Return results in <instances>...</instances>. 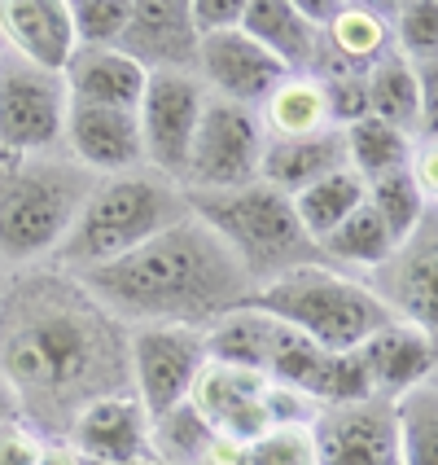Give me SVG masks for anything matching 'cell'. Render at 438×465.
Returning <instances> with one entry per match:
<instances>
[{
    "label": "cell",
    "instance_id": "obj_1",
    "mask_svg": "<svg viewBox=\"0 0 438 465\" xmlns=\"http://www.w3.org/2000/svg\"><path fill=\"white\" fill-rule=\"evenodd\" d=\"M0 382L23 426L44 443H66L88 404L131 395V330L53 263L9 272L0 285Z\"/></svg>",
    "mask_w": 438,
    "mask_h": 465
},
{
    "label": "cell",
    "instance_id": "obj_2",
    "mask_svg": "<svg viewBox=\"0 0 438 465\" xmlns=\"http://www.w3.org/2000/svg\"><path fill=\"white\" fill-rule=\"evenodd\" d=\"M71 277L128 330L180 325L207 334L219 316L255 299V285L241 263L198 215L150 237L131 255Z\"/></svg>",
    "mask_w": 438,
    "mask_h": 465
},
{
    "label": "cell",
    "instance_id": "obj_3",
    "mask_svg": "<svg viewBox=\"0 0 438 465\" xmlns=\"http://www.w3.org/2000/svg\"><path fill=\"white\" fill-rule=\"evenodd\" d=\"M92 189L97 176L66 150L0 154V268L23 272L57 255Z\"/></svg>",
    "mask_w": 438,
    "mask_h": 465
},
{
    "label": "cell",
    "instance_id": "obj_4",
    "mask_svg": "<svg viewBox=\"0 0 438 465\" xmlns=\"http://www.w3.org/2000/svg\"><path fill=\"white\" fill-rule=\"evenodd\" d=\"M193 211L184 203L180 184L150 172V167L97 181V189L88 193V203L79 207L66 242L57 246L53 268L88 272V268L114 263V259L131 255L136 246H145L150 237L167 232L171 224H180Z\"/></svg>",
    "mask_w": 438,
    "mask_h": 465
},
{
    "label": "cell",
    "instance_id": "obj_5",
    "mask_svg": "<svg viewBox=\"0 0 438 465\" xmlns=\"http://www.w3.org/2000/svg\"><path fill=\"white\" fill-rule=\"evenodd\" d=\"M184 203L229 246L255 290L281 282L298 268H320L325 263L320 246L298 224L294 203L277 189H268V184L255 181L246 189H232V193H193V189H184Z\"/></svg>",
    "mask_w": 438,
    "mask_h": 465
},
{
    "label": "cell",
    "instance_id": "obj_6",
    "mask_svg": "<svg viewBox=\"0 0 438 465\" xmlns=\"http://www.w3.org/2000/svg\"><path fill=\"white\" fill-rule=\"evenodd\" d=\"M255 308L277 316L298 338H307L325 351H355L364 338L386 330L390 308L364 282H351L329 263L320 268H298L281 282L255 290Z\"/></svg>",
    "mask_w": 438,
    "mask_h": 465
},
{
    "label": "cell",
    "instance_id": "obj_7",
    "mask_svg": "<svg viewBox=\"0 0 438 465\" xmlns=\"http://www.w3.org/2000/svg\"><path fill=\"white\" fill-rule=\"evenodd\" d=\"M263 141H268V132L258 124V110H246V105H232L224 97L207 93L193 145H189V158H184L180 189L232 193V189L255 184Z\"/></svg>",
    "mask_w": 438,
    "mask_h": 465
},
{
    "label": "cell",
    "instance_id": "obj_8",
    "mask_svg": "<svg viewBox=\"0 0 438 465\" xmlns=\"http://www.w3.org/2000/svg\"><path fill=\"white\" fill-rule=\"evenodd\" d=\"M66 84L0 49V154H57L66 132Z\"/></svg>",
    "mask_w": 438,
    "mask_h": 465
},
{
    "label": "cell",
    "instance_id": "obj_9",
    "mask_svg": "<svg viewBox=\"0 0 438 465\" xmlns=\"http://www.w3.org/2000/svg\"><path fill=\"white\" fill-rule=\"evenodd\" d=\"M202 105H207V88L198 75L145 79V97L136 105V128H141V154H145L150 172L180 184Z\"/></svg>",
    "mask_w": 438,
    "mask_h": 465
},
{
    "label": "cell",
    "instance_id": "obj_10",
    "mask_svg": "<svg viewBox=\"0 0 438 465\" xmlns=\"http://www.w3.org/2000/svg\"><path fill=\"white\" fill-rule=\"evenodd\" d=\"M202 364H207V347L198 330H180V325L131 330V395L150 421L189 400Z\"/></svg>",
    "mask_w": 438,
    "mask_h": 465
},
{
    "label": "cell",
    "instance_id": "obj_11",
    "mask_svg": "<svg viewBox=\"0 0 438 465\" xmlns=\"http://www.w3.org/2000/svg\"><path fill=\"white\" fill-rule=\"evenodd\" d=\"M316 465H404L399 461V426L390 400L334 404L311 417Z\"/></svg>",
    "mask_w": 438,
    "mask_h": 465
},
{
    "label": "cell",
    "instance_id": "obj_12",
    "mask_svg": "<svg viewBox=\"0 0 438 465\" xmlns=\"http://www.w3.org/2000/svg\"><path fill=\"white\" fill-rule=\"evenodd\" d=\"M198 45L202 35L189 18V0H131L114 49L145 75H198Z\"/></svg>",
    "mask_w": 438,
    "mask_h": 465
},
{
    "label": "cell",
    "instance_id": "obj_13",
    "mask_svg": "<svg viewBox=\"0 0 438 465\" xmlns=\"http://www.w3.org/2000/svg\"><path fill=\"white\" fill-rule=\"evenodd\" d=\"M268 378L263 373H246V369H229V364L207 361L193 378L189 404L193 413L210 426L215 440L229 443H255L258 435L272 430L268 417Z\"/></svg>",
    "mask_w": 438,
    "mask_h": 465
},
{
    "label": "cell",
    "instance_id": "obj_14",
    "mask_svg": "<svg viewBox=\"0 0 438 465\" xmlns=\"http://www.w3.org/2000/svg\"><path fill=\"white\" fill-rule=\"evenodd\" d=\"M434 268H438V237H434V211H430L416 224L413 237L399 242L382 268H373V285L368 290L386 303L394 321L434 334Z\"/></svg>",
    "mask_w": 438,
    "mask_h": 465
},
{
    "label": "cell",
    "instance_id": "obj_15",
    "mask_svg": "<svg viewBox=\"0 0 438 465\" xmlns=\"http://www.w3.org/2000/svg\"><path fill=\"white\" fill-rule=\"evenodd\" d=\"M268 382L294 391L311 400L316 409H334V404H360V400H373V387H368V373L355 351H325L307 338H294L285 347Z\"/></svg>",
    "mask_w": 438,
    "mask_h": 465
},
{
    "label": "cell",
    "instance_id": "obj_16",
    "mask_svg": "<svg viewBox=\"0 0 438 465\" xmlns=\"http://www.w3.org/2000/svg\"><path fill=\"white\" fill-rule=\"evenodd\" d=\"M62 150L75 158L83 172H92L97 181L128 176V172H141V167H145L136 110L71 105V110H66V132H62Z\"/></svg>",
    "mask_w": 438,
    "mask_h": 465
},
{
    "label": "cell",
    "instance_id": "obj_17",
    "mask_svg": "<svg viewBox=\"0 0 438 465\" xmlns=\"http://www.w3.org/2000/svg\"><path fill=\"white\" fill-rule=\"evenodd\" d=\"M198 79H202V88L210 97L258 110L268 102V93L285 79V71L281 62H272L250 35L219 31V35H202V45H198Z\"/></svg>",
    "mask_w": 438,
    "mask_h": 465
},
{
    "label": "cell",
    "instance_id": "obj_18",
    "mask_svg": "<svg viewBox=\"0 0 438 465\" xmlns=\"http://www.w3.org/2000/svg\"><path fill=\"white\" fill-rule=\"evenodd\" d=\"M364 105L368 119H382L408 136L425 128V141H434V66L416 71L408 57L390 49L364 71Z\"/></svg>",
    "mask_w": 438,
    "mask_h": 465
},
{
    "label": "cell",
    "instance_id": "obj_19",
    "mask_svg": "<svg viewBox=\"0 0 438 465\" xmlns=\"http://www.w3.org/2000/svg\"><path fill=\"white\" fill-rule=\"evenodd\" d=\"M66 448L83 461H154L150 417L136 395H110L88 404L66 430Z\"/></svg>",
    "mask_w": 438,
    "mask_h": 465
},
{
    "label": "cell",
    "instance_id": "obj_20",
    "mask_svg": "<svg viewBox=\"0 0 438 465\" xmlns=\"http://www.w3.org/2000/svg\"><path fill=\"white\" fill-rule=\"evenodd\" d=\"M364 373H368V387L377 400H399L404 391L421 387V382H434V334L404 325V321H390L386 330H377L373 338H364L355 347Z\"/></svg>",
    "mask_w": 438,
    "mask_h": 465
},
{
    "label": "cell",
    "instance_id": "obj_21",
    "mask_svg": "<svg viewBox=\"0 0 438 465\" xmlns=\"http://www.w3.org/2000/svg\"><path fill=\"white\" fill-rule=\"evenodd\" d=\"M0 49L18 53L23 62L53 75H62L71 53L79 49L66 0H0Z\"/></svg>",
    "mask_w": 438,
    "mask_h": 465
},
{
    "label": "cell",
    "instance_id": "obj_22",
    "mask_svg": "<svg viewBox=\"0 0 438 465\" xmlns=\"http://www.w3.org/2000/svg\"><path fill=\"white\" fill-rule=\"evenodd\" d=\"M237 31L250 35L272 62H281L285 75H316V66L325 57L320 26L307 23L294 0H246Z\"/></svg>",
    "mask_w": 438,
    "mask_h": 465
},
{
    "label": "cell",
    "instance_id": "obj_23",
    "mask_svg": "<svg viewBox=\"0 0 438 465\" xmlns=\"http://www.w3.org/2000/svg\"><path fill=\"white\" fill-rule=\"evenodd\" d=\"M342 167H346L342 128L307 132V136H268L258 154V184L294 198L307 184L325 181L329 172H342Z\"/></svg>",
    "mask_w": 438,
    "mask_h": 465
},
{
    "label": "cell",
    "instance_id": "obj_24",
    "mask_svg": "<svg viewBox=\"0 0 438 465\" xmlns=\"http://www.w3.org/2000/svg\"><path fill=\"white\" fill-rule=\"evenodd\" d=\"M294 338L298 334H294L289 325H281L277 316H268V312L255 308V303H246V308L219 316L207 334H202V347H207V361L268 378L277 356H281Z\"/></svg>",
    "mask_w": 438,
    "mask_h": 465
},
{
    "label": "cell",
    "instance_id": "obj_25",
    "mask_svg": "<svg viewBox=\"0 0 438 465\" xmlns=\"http://www.w3.org/2000/svg\"><path fill=\"white\" fill-rule=\"evenodd\" d=\"M145 71L119 49H75L62 84L71 105H102V110H136L145 97Z\"/></svg>",
    "mask_w": 438,
    "mask_h": 465
},
{
    "label": "cell",
    "instance_id": "obj_26",
    "mask_svg": "<svg viewBox=\"0 0 438 465\" xmlns=\"http://www.w3.org/2000/svg\"><path fill=\"white\" fill-rule=\"evenodd\" d=\"M258 124L268 136H307V132L329 128L325 110V88L316 75H285L268 102L258 105Z\"/></svg>",
    "mask_w": 438,
    "mask_h": 465
},
{
    "label": "cell",
    "instance_id": "obj_27",
    "mask_svg": "<svg viewBox=\"0 0 438 465\" xmlns=\"http://www.w3.org/2000/svg\"><path fill=\"white\" fill-rule=\"evenodd\" d=\"M364 181L351 172V167H342V172H329L325 181L307 184L303 193H294L289 203H294V215H298V224L307 229V237L320 246V237H329V232L342 224V220H351L355 211L364 207Z\"/></svg>",
    "mask_w": 438,
    "mask_h": 465
},
{
    "label": "cell",
    "instance_id": "obj_28",
    "mask_svg": "<svg viewBox=\"0 0 438 465\" xmlns=\"http://www.w3.org/2000/svg\"><path fill=\"white\" fill-rule=\"evenodd\" d=\"M342 141H346V167L364 184L377 181V176H390V172H404L416 150L408 132L390 128L382 119H368V114L355 119L351 128H342Z\"/></svg>",
    "mask_w": 438,
    "mask_h": 465
},
{
    "label": "cell",
    "instance_id": "obj_29",
    "mask_svg": "<svg viewBox=\"0 0 438 465\" xmlns=\"http://www.w3.org/2000/svg\"><path fill=\"white\" fill-rule=\"evenodd\" d=\"M368 193H364V203L373 207V215L382 220V229L390 232V242L399 246V242H408L416 232V224L434 211V203L421 193V184L413 181V172L404 167V172H390V176H377V181L364 184Z\"/></svg>",
    "mask_w": 438,
    "mask_h": 465
},
{
    "label": "cell",
    "instance_id": "obj_30",
    "mask_svg": "<svg viewBox=\"0 0 438 465\" xmlns=\"http://www.w3.org/2000/svg\"><path fill=\"white\" fill-rule=\"evenodd\" d=\"M390 404H394V426H399V461L438 465V387L421 382Z\"/></svg>",
    "mask_w": 438,
    "mask_h": 465
},
{
    "label": "cell",
    "instance_id": "obj_31",
    "mask_svg": "<svg viewBox=\"0 0 438 465\" xmlns=\"http://www.w3.org/2000/svg\"><path fill=\"white\" fill-rule=\"evenodd\" d=\"M394 251V242H390V232L382 229V220L373 215V207L364 203L351 220H342L329 237H320V255L329 268H351V263H360V268H382L386 255Z\"/></svg>",
    "mask_w": 438,
    "mask_h": 465
},
{
    "label": "cell",
    "instance_id": "obj_32",
    "mask_svg": "<svg viewBox=\"0 0 438 465\" xmlns=\"http://www.w3.org/2000/svg\"><path fill=\"white\" fill-rule=\"evenodd\" d=\"M210 443H215V435H210L207 421L193 413L189 400L176 404L171 413H162L158 421H150V452L162 465H198L210 452Z\"/></svg>",
    "mask_w": 438,
    "mask_h": 465
},
{
    "label": "cell",
    "instance_id": "obj_33",
    "mask_svg": "<svg viewBox=\"0 0 438 465\" xmlns=\"http://www.w3.org/2000/svg\"><path fill=\"white\" fill-rule=\"evenodd\" d=\"M390 45L399 57H408L416 71L421 66H434L438 53V5L434 0H408L394 9V23H390Z\"/></svg>",
    "mask_w": 438,
    "mask_h": 465
},
{
    "label": "cell",
    "instance_id": "obj_34",
    "mask_svg": "<svg viewBox=\"0 0 438 465\" xmlns=\"http://www.w3.org/2000/svg\"><path fill=\"white\" fill-rule=\"evenodd\" d=\"M66 9L79 49H114L128 26L131 0H71Z\"/></svg>",
    "mask_w": 438,
    "mask_h": 465
},
{
    "label": "cell",
    "instance_id": "obj_35",
    "mask_svg": "<svg viewBox=\"0 0 438 465\" xmlns=\"http://www.w3.org/2000/svg\"><path fill=\"white\" fill-rule=\"evenodd\" d=\"M241 465H316L311 426H272L255 443H241Z\"/></svg>",
    "mask_w": 438,
    "mask_h": 465
},
{
    "label": "cell",
    "instance_id": "obj_36",
    "mask_svg": "<svg viewBox=\"0 0 438 465\" xmlns=\"http://www.w3.org/2000/svg\"><path fill=\"white\" fill-rule=\"evenodd\" d=\"M325 88V110H329V128H351L355 119L368 114L364 105V75H316Z\"/></svg>",
    "mask_w": 438,
    "mask_h": 465
},
{
    "label": "cell",
    "instance_id": "obj_37",
    "mask_svg": "<svg viewBox=\"0 0 438 465\" xmlns=\"http://www.w3.org/2000/svg\"><path fill=\"white\" fill-rule=\"evenodd\" d=\"M241 14H246V0H189V18L198 26V35L237 31Z\"/></svg>",
    "mask_w": 438,
    "mask_h": 465
},
{
    "label": "cell",
    "instance_id": "obj_38",
    "mask_svg": "<svg viewBox=\"0 0 438 465\" xmlns=\"http://www.w3.org/2000/svg\"><path fill=\"white\" fill-rule=\"evenodd\" d=\"M40 448H44V440L23 421L0 426V465H40Z\"/></svg>",
    "mask_w": 438,
    "mask_h": 465
},
{
    "label": "cell",
    "instance_id": "obj_39",
    "mask_svg": "<svg viewBox=\"0 0 438 465\" xmlns=\"http://www.w3.org/2000/svg\"><path fill=\"white\" fill-rule=\"evenodd\" d=\"M40 465H79V457L66 443H44L40 448Z\"/></svg>",
    "mask_w": 438,
    "mask_h": 465
},
{
    "label": "cell",
    "instance_id": "obj_40",
    "mask_svg": "<svg viewBox=\"0 0 438 465\" xmlns=\"http://www.w3.org/2000/svg\"><path fill=\"white\" fill-rule=\"evenodd\" d=\"M5 421H18V404H14V395H9V387L0 382V426Z\"/></svg>",
    "mask_w": 438,
    "mask_h": 465
},
{
    "label": "cell",
    "instance_id": "obj_41",
    "mask_svg": "<svg viewBox=\"0 0 438 465\" xmlns=\"http://www.w3.org/2000/svg\"><path fill=\"white\" fill-rule=\"evenodd\" d=\"M79 465H162V461H83L79 457Z\"/></svg>",
    "mask_w": 438,
    "mask_h": 465
},
{
    "label": "cell",
    "instance_id": "obj_42",
    "mask_svg": "<svg viewBox=\"0 0 438 465\" xmlns=\"http://www.w3.org/2000/svg\"><path fill=\"white\" fill-rule=\"evenodd\" d=\"M0 285H5V277H0Z\"/></svg>",
    "mask_w": 438,
    "mask_h": 465
}]
</instances>
